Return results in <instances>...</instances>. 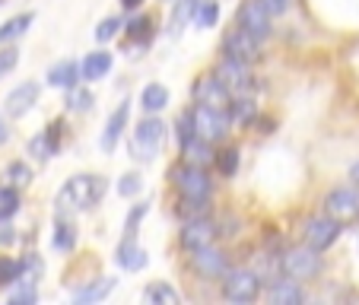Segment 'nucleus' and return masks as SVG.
I'll list each match as a JSON object with an SVG mask.
<instances>
[{"mask_svg": "<svg viewBox=\"0 0 359 305\" xmlns=\"http://www.w3.org/2000/svg\"><path fill=\"white\" fill-rule=\"evenodd\" d=\"M105 197V178L99 175H74L57 194V217L70 210H93L95 203Z\"/></svg>", "mask_w": 359, "mask_h": 305, "instance_id": "obj_1", "label": "nucleus"}, {"mask_svg": "<svg viewBox=\"0 0 359 305\" xmlns=\"http://www.w3.org/2000/svg\"><path fill=\"white\" fill-rule=\"evenodd\" d=\"M219 290L229 302H255L261 296V273L251 267H226L219 277Z\"/></svg>", "mask_w": 359, "mask_h": 305, "instance_id": "obj_2", "label": "nucleus"}, {"mask_svg": "<svg viewBox=\"0 0 359 305\" xmlns=\"http://www.w3.org/2000/svg\"><path fill=\"white\" fill-rule=\"evenodd\" d=\"M172 184L178 188L182 197H191V201H210L213 194V178L207 175L203 165H191V163H182L169 172Z\"/></svg>", "mask_w": 359, "mask_h": 305, "instance_id": "obj_3", "label": "nucleus"}, {"mask_svg": "<svg viewBox=\"0 0 359 305\" xmlns=\"http://www.w3.org/2000/svg\"><path fill=\"white\" fill-rule=\"evenodd\" d=\"M321 255H318V248H312L309 242H302L299 248H290L280 258V271L286 273V277H292V280H315L321 273Z\"/></svg>", "mask_w": 359, "mask_h": 305, "instance_id": "obj_4", "label": "nucleus"}, {"mask_svg": "<svg viewBox=\"0 0 359 305\" xmlns=\"http://www.w3.org/2000/svg\"><path fill=\"white\" fill-rule=\"evenodd\" d=\"M163 140H165V124L159 121L156 115H147L134 128V140H130V147H134V156L143 159V163H149V159H153L159 149H163Z\"/></svg>", "mask_w": 359, "mask_h": 305, "instance_id": "obj_5", "label": "nucleus"}, {"mask_svg": "<svg viewBox=\"0 0 359 305\" xmlns=\"http://www.w3.org/2000/svg\"><path fill=\"white\" fill-rule=\"evenodd\" d=\"M248 67H251V64L238 61V57H232V55H226V51H223V57H219L217 67H213V74H217V80L223 83L232 95H248L251 93V83H255V76H251Z\"/></svg>", "mask_w": 359, "mask_h": 305, "instance_id": "obj_6", "label": "nucleus"}, {"mask_svg": "<svg viewBox=\"0 0 359 305\" xmlns=\"http://www.w3.org/2000/svg\"><path fill=\"white\" fill-rule=\"evenodd\" d=\"M191 115H194V130L197 137L210 143H219L226 134H229V124H232V115L229 111H217V109H207V105H191Z\"/></svg>", "mask_w": 359, "mask_h": 305, "instance_id": "obj_7", "label": "nucleus"}, {"mask_svg": "<svg viewBox=\"0 0 359 305\" xmlns=\"http://www.w3.org/2000/svg\"><path fill=\"white\" fill-rule=\"evenodd\" d=\"M271 16L273 13L261 4V0H242V4H238V13H236V26L245 29L248 35H255L258 41H264L267 35L273 32Z\"/></svg>", "mask_w": 359, "mask_h": 305, "instance_id": "obj_8", "label": "nucleus"}, {"mask_svg": "<svg viewBox=\"0 0 359 305\" xmlns=\"http://www.w3.org/2000/svg\"><path fill=\"white\" fill-rule=\"evenodd\" d=\"M191 95H194L197 105H207V109H217V111H232V99H236V95L217 80V74L197 76L194 86H191Z\"/></svg>", "mask_w": 359, "mask_h": 305, "instance_id": "obj_9", "label": "nucleus"}, {"mask_svg": "<svg viewBox=\"0 0 359 305\" xmlns=\"http://www.w3.org/2000/svg\"><path fill=\"white\" fill-rule=\"evenodd\" d=\"M219 229L207 213L203 217H191L182 223V232H178V242H182L184 251H197V248H207V245H217Z\"/></svg>", "mask_w": 359, "mask_h": 305, "instance_id": "obj_10", "label": "nucleus"}, {"mask_svg": "<svg viewBox=\"0 0 359 305\" xmlns=\"http://www.w3.org/2000/svg\"><path fill=\"white\" fill-rule=\"evenodd\" d=\"M325 213L334 217L340 226H350L359 219V194L353 188H334L325 197Z\"/></svg>", "mask_w": 359, "mask_h": 305, "instance_id": "obj_11", "label": "nucleus"}, {"mask_svg": "<svg viewBox=\"0 0 359 305\" xmlns=\"http://www.w3.org/2000/svg\"><path fill=\"white\" fill-rule=\"evenodd\" d=\"M337 236H340V223L334 217H309L302 223V242H309L312 248H318V251H325V248H331L334 242H337Z\"/></svg>", "mask_w": 359, "mask_h": 305, "instance_id": "obj_12", "label": "nucleus"}, {"mask_svg": "<svg viewBox=\"0 0 359 305\" xmlns=\"http://www.w3.org/2000/svg\"><path fill=\"white\" fill-rule=\"evenodd\" d=\"M128 121H130V102L124 99L121 105L109 115V121H105V130H102V137H99L102 153H115V147L121 143L124 130H128Z\"/></svg>", "mask_w": 359, "mask_h": 305, "instance_id": "obj_13", "label": "nucleus"}, {"mask_svg": "<svg viewBox=\"0 0 359 305\" xmlns=\"http://www.w3.org/2000/svg\"><path fill=\"white\" fill-rule=\"evenodd\" d=\"M191 267H194V273H201V277L219 280L226 273V267H229V261H226V255L217 245H207V248L191 251Z\"/></svg>", "mask_w": 359, "mask_h": 305, "instance_id": "obj_14", "label": "nucleus"}, {"mask_svg": "<svg viewBox=\"0 0 359 305\" xmlns=\"http://www.w3.org/2000/svg\"><path fill=\"white\" fill-rule=\"evenodd\" d=\"M223 48H226V55L238 57V61H245V64H255L261 57L258 39H255V35H248L245 29H238V26L223 39Z\"/></svg>", "mask_w": 359, "mask_h": 305, "instance_id": "obj_15", "label": "nucleus"}, {"mask_svg": "<svg viewBox=\"0 0 359 305\" xmlns=\"http://www.w3.org/2000/svg\"><path fill=\"white\" fill-rule=\"evenodd\" d=\"M39 83H32V80H26V83H20V86L13 89V93L7 95V102H4V111H7L10 118H22L26 111H32V105L39 102Z\"/></svg>", "mask_w": 359, "mask_h": 305, "instance_id": "obj_16", "label": "nucleus"}, {"mask_svg": "<svg viewBox=\"0 0 359 305\" xmlns=\"http://www.w3.org/2000/svg\"><path fill=\"white\" fill-rule=\"evenodd\" d=\"M267 299H271L273 305H299L305 299V290L299 286V280L277 277V280H271V286H267Z\"/></svg>", "mask_w": 359, "mask_h": 305, "instance_id": "obj_17", "label": "nucleus"}, {"mask_svg": "<svg viewBox=\"0 0 359 305\" xmlns=\"http://www.w3.org/2000/svg\"><path fill=\"white\" fill-rule=\"evenodd\" d=\"M182 163H191V165H207L217 163V153H213V143L203 140V137H191L188 143H182Z\"/></svg>", "mask_w": 359, "mask_h": 305, "instance_id": "obj_18", "label": "nucleus"}, {"mask_svg": "<svg viewBox=\"0 0 359 305\" xmlns=\"http://www.w3.org/2000/svg\"><path fill=\"white\" fill-rule=\"evenodd\" d=\"M111 64H115V57H111V51H93V55H86L83 57V80L86 83H95V80H102V76H109V70H111Z\"/></svg>", "mask_w": 359, "mask_h": 305, "instance_id": "obj_19", "label": "nucleus"}, {"mask_svg": "<svg viewBox=\"0 0 359 305\" xmlns=\"http://www.w3.org/2000/svg\"><path fill=\"white\" fill-rule=\"evenodd\" d=\"M80 80H83V67L76 61H61L48 70V83L57 89H74Z\"/></svg>", "mask_w": 359, "mask_h": 305, "instance_id": "obj_20", "label": "nucleus"}, {"mask_svg": "<svg viewBox=\"0 0 359 305\" xmlns=\"http://www.w3.org/2000/svg\"><path fill=\"white\" fill-rule=\"evenodd\" d=\"M118 264L128 273H137L147 267V251L137 245V238H124V242L118 245Z\"/></svg>", "mask_w": 359, "mask_h": 305, "instance_id": "obj_21", "label": "nucleus"}, {"mask_svg": "<svg viewBox=\"0 0 359 305\" xmlns=\"http://www.w3.org/2000/svg\"><path fill=\"white\" fill-rule=\"evenodd\" d=\"M140 105L147 115H159V111L169 105V89H165L163 83H147L140 93Z\"/></svg>", "mask_w": 359, "mask_h": 305, "instance_id": "obj_22", "label": "nucleus"}, {"mask_svg": "<svg viewBox=\"0 0 359 305\" xmlns=\"http://www.w3.org/2000/svg\"><path fill=\"white\" fill-rule=\"evenodd\" d=\"M57 134H61V121L55 124V130H45V134L32 137L29 140V153H32L35 159H48L57 153Z\"/></svg>", "mask_w": 359, "mask_h": 305, "instance_id": "obj_23", "label": "nucleus"}, {"mask_svg": "<svg viewBox=\"0 0 359 305\" xmlns=\"http://www.w3.org/2000/svg\"><path fill=\"white\" fill-rule=\"evenodd\" d=\"M143 302H149V305H178L182 296H178V290H172L169 283L156 280V283H149L147 290H143Z\"/></svg>", "mask_w": 359, "mask_h": 305, "instance_id": "obj_24", "label": "nucleus"}, {"mask_svg": "<svg viewBox=\"0 0 359 305\" xmlns=\"http://www.w3.org/2000/svg\"><path fill=\"white\" fill-rule=\"evenodd\" d=\"M115 290V277H102L95 280V283H89L86 290H76V302H99V299H105L109 292Z\"/></svg>", "mask_w": 359, "mask_h": 305, "instance_id": "obj_25", "label": "nucleus"}, {"mask_svg": "<svg viewBox=\"0 0 359 305\" xmlns=\"http://www.w3.org/2000/svg\"><path fill=\"white\" fill-rule=\"evenodd\" d=\"M217 22H219V4L217 0H197L194 26L197 29H213Z\"/></svg>", "mask_w": 359, "mask_h": 305, "instance_id": "obj_26", "label": "nucleus"}, {"mask_svg": "<svg viewBox=\"0 0 359 305\" xmlns=\"http://www.w3.org/2000/svg\"><path fill=\"white\" fill-rule=\"evenodd\" d=\"M32 20H35L32 13H20V16H13V20H7L0 26V41H16L20 35H26L29 26H32Z\"/></svg>", "mask_w": 359, "mask_h": 305, "instance_id": "obj_27", "label": "nucleus"}, {"mask_svg": "<svg viewBox=\"0 0 359 305\" xmlns=\"http://www.w3.org/2000/svg\"><path fill=\"white\" fill-rule=\"evenodd\" d=\"M194 10H197V0H178V7L172 10V20H169V32L182 35L184 22L194 20Z\"/></svg>", "mask_w": 359, "mask_h": 305, "instance_id": "obj_28", "label": "nucleus"}, {"mask_svg": "<svg viewBox=\"0 0 359 305\" xmlns=\"http://www.w3.org/2000/svg\"><path fill=\"white\" fill-rule=\"evenodd\" d=\"M22 273H26V264H22V261H13V258H7V255H0V286L20 283Z\"/></svg>", "mask_w": 359, "mask_h": 305, "instance_id": "obj_29", "label": "nucleus"}, {"mask_svg": "<svg viewBox=\"0 0 359 305\" xmlns=\"http://www.w3.org/2000/svg\"><path fill=\"white\" fill-rule=\"evenodd\" d=\"M74 245H76V226L67 223V219L61 217V223H57V229H55V248L57 251H70Z\"/></svg>", "mask_w": 359, "mask_h": 305, "instance_id": "obj_30", "label": "nucleus"}, {"mask_svg": "<svg viewBox=\"0 0 359 305\" xmlns=\"http://www.w3.org/2000/svg\"><path fill=\"white\" fill-rule=\"evenodd\" d=\"M149 35H153V20H149V16H134V20H128V39L149 41Z\"/></svg>", "mask_w": 359, "mask_h": 305, "instance_id": "obj_31", "label": "nucleus"}, {"mask_svg": "<svg viewBox=\"0 0 359 305\" xmlns=\"http://www.w3.org/2000/svg\"><path fill=\"white\" fill-rule=\"evenodd\" d=\"M93 93L89 89H67V111H89L93 109Z\"/></svg>", "mask_w": 359, "mask_h": 305, "instance_id": "obj_32", "label": "nucleus"}, {"mask_svg": "<svg viewBox=\"0 0 359 305\" xmlns=\"http://www.w3.org/2000/svg\"><path fill=\"white\" fill-rule=\"evenodd\" d=\"M16 210H20V194H16V188L13 184H10V188H0V219H10Z\"/></svg>", "mask_w": 359, "mask_h": 305, "instance_id": "obj_33", "label": "nucleus"}, {"mask_svg": "<svg viewBox=\"0 0 359 305\" xmlns=\"http://www.w3.org/2000/svg\"><path fill=\"white\" fill-rule=\"evenodd\" d=\"M121 26H124V22L118 20V16H109V20H102L99 26H95V41H99V45H105V41H111L118 32H121Z\"/></svg>", "mask_w": 359, "mask_h": 305, "instance_id": "obj_34", "label": "nucleus"}, {"mask_svg": "<svg viewBox=\"0 0 359 305\" xmlns=\"http://www.w3.org/2000/svg\"><path fill=\"white\" fill-rule=\"evenodd\" d=\"M217 169L223 172L226 178L236 175V169H238V149H236V147L219 149V153H217Z\"/></svg>", "mask_w": 359, "mask_h": 305, "instance_id": "obj_35", "label": "nucleus"}, {"mask_svg": "<svg viewBox=\"0 0 359 305\" xmlns=\"http://www.w3.org/2000/svg\"><path fill=\"white\" fill-rule=\"evenodd\" d=\"M7 178L13 188H26L29 182H32V169H29L26 163H10L7 165Z\"/></svg>", "mask_w": 359, "mask_h": 305, "instance_id": "obj_36", "label": "nucleus"}, {"mask_svg": "<svg viewBox=\"0 0 359 305\" xmlns=\"http://www.w3.org/2000/svg\"><path fill=\"white\" fill-rule=\"evenodd\" d=\"M175 130H178V143H188L191 137H197V130H194V115H191V109L178 115Z\"/></svg>", "mask_w": 359, "mask_h": 305, "instance_id": "obj_37", "label": "nucleus"}, {"mask_svg": "<svg viewBox=\"0 0 359 305\" xmlns=\"http://www.w3.org/2000/svg\"><path fill=\"white\" fill-rule=\"evenodd\" d=\"M143 188V178L137 175V172H128V175H121V182H118V194L121 197H137Z\"/></svg>", "mask_w": 359, "mask_h": 305, "instance_id": "obj_38", "label": "nucleus"}, {"mask_svg": "<svg viewBox=\"0 0 359 305\" xmlns=\"http://www.w3.org/2000/svg\"><path fill=\"white\" fill-rule=\"evenodd\" d=\"M10 302L13 305H22V302H35V280H22V286L20 290H13L10 292Z\"/></svg>", "mask_w": 359, "mask_h": 305, "instance_id": "obj_39", "label": "nucleus"}, {"mask_svg": "<svg viewBox=\"0 0 359 305\" xmlns=\"http://www.w3.org/2000/svg\"><path fill=\"white\" fill-rule=\"evenodd\" d=\"M147 217V203H137L134 210H130V217H128V223H124V238H137V226H140V219Z\"/></svg>", "mask_w": 359, "mask_h": 305, "instance_id": "obj_40", "label": "nucleus"}, {"mask_svg": "<svg viewBox=\"0 0 359 305\" xmlns=\"http://www.w3.org/2000/svg\"><path fill=\"white\" fill-rule=\"evenodd\" d=\"M16 64H20V51H16V48H4V51H0V76H7Z\"/></svg>", "mask_w": 359, "mask_h": 305, "instance_id": "obj_41", "label": "nucleus"}, {"mask_svg": "<svg viewBox=\"0 0 359 305\" xmlns=\"http://www.w3.org/2000/svg\"><path fill=\"white\" fill-rule=\"evenodd\" d=\"M267 10H271L273 16H280V13H286V7H290V0H261Z\"/></svg>", "mask_w": 359, "mask_h": 305, "instance_id": "obj_42", "label": "nucleus"}, {"mask_svg": "<svg viewBox=\"0 0 359 305\" xmlns=\"http://www.w3.org/2000/svg\"><path fill=\"white\" fill-rule=\"evenodd\" d=\"M7 140H10V128H7V121L0 118V147H4Z\"/></svg>", "mask_w": 359, "mask_h": 305, "instance_id": "obj_43", "label": "nucleus"}, {"mask_svg": "<svg viewBox=\"0 0 359 305\" xmlns=\"http://www.w3.org/2000/svg\"><path fill=\"white\" fill-rule=\"evenodd\" d=\"M350 178H353V184L359 188V163H353V165H350Z\"/></svg>", "mask_w": 359, "mask_h": 305, "instance_id": "obj_44", "label": "nucleus"}, {"mask_svg": "<svg viewBox=\"0 0 359 305\" xmlns=\"http://www.w3.org/2000/svg\"><path fill=\"white\" fill-rule=\"evenodd\" d=\"M0 242H4V245L13 242V232H10V226H4V232H0Z\"/></svg>", "mask_w": 359, "mask_h": 305, "instance_id": "obj_45", "label": "nucleus"}, {"mask_svg": "<svg viewBox=\"0 0 359 305\" xmlns=\"http://www.w3.org/2000/svg\"><path fill=\"white\" fill-rule=\"evenodd\" d=\"M121 4H124V7H128V10H137V7H140V4H143V0H121Z\"/></svg>", "mask_w": 359, "mask_h": 305, "instance_id": "obj_46", "label": "nucleus"}]
</instances>
